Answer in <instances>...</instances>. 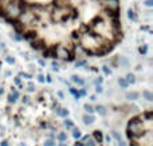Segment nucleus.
<instances>
[{
    "label": "nucleus",
    "instance_id": "1",
    "mask_svg": "<svg viewBox=\"0 0 153 146\" xmlns=\"http://www.w3.org/2000/svg\"><path fill=\"white\" fill-rule=\"evenodd\" d=\"M130 146H151L152 142V118L151 111L133 118L128 126Z\"/></svg>",
    "mask_w": 153,
    "mask_h": 146
}]
</instances>
